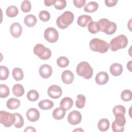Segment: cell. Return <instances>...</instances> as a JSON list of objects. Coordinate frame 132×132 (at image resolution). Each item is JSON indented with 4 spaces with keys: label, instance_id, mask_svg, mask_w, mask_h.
<instances>
[{
    "label": "cell",
    "instance_id": "cell-34",
    "mask_svg": "<svg viewBox=\"0 0 132 132\" xmlns=\"http://www.w3.org/2000/svg\"><path fill=\"white\" fill-rule=\"evenodd\" d=\"M9 74V71L7 67L3 65L0 67V79L2 80H6Z\"/></svg>",
    "mask_w": 132,
    "mask_h": 132
},
{
    "label": "cell",
    "instance_id": "cell-9",
    "mask_svg": "<svg viewBox=\"0 0 132 132\" xmlns=\"http://www.w3.org/2000/svg\"><path fill=\"white\" fill-rule=\"evenodd\" d=\"M62 93L61 88L58 85H53L48 87L47 94L49 96L54 99L59 98Z\"/></svg>",
    "mask_w": 132,
    "mask_h": 132
},
{
    "label": "cell",
    "instance_id": "cell-32",
    "mask_svg": "<svg viewBox=\"0 0 132 132\" xmlns=\"http://www.w3.org/2000/svg\"><path fill=\"white\" fill-rule=\"evenodd\" d=\"M27 97L31 102H35L38 100L39 97V93L35 90H30L27 92Z\"/></svg>",
    "mask_w": 132,
    "mask_h": 132
},
{
    "label": "cell",
    "instance_id": "cell-8",
    "mask_svg": "<svg viewBox=\"0 0 132 132\" xmlns=\"http://www.w3.org/2000/svg\"><path fill=\"white\" fill-rule=\"evenodd\" d=\"M44 37L48 42L55 43L58 39L59 34L55 28L48 27L44 31Z\"/></svg>",
    "mask_w": 132,
    "mask_h": 132
},
{
    "label": "cell",
    "instance_id": "cell-19",
    "mask_svg": "<svg viewBox=\"0 0 132 132\" xmlns=\"http://www.w3.org/2000/svg\"><path fill=\"white\" fill-rule=\"evenodd\" d=\"M109 121L106 118H102L99 120L97 123L98 129L101 131H106L109 128Z\"/></svg>",
    "mask_w": 132,
    "mask_h": 132
},
{
    "label": "cell",
    "instance_id": "cell-1",
    "mask_svg": "<svg viewBox=\"0 0 132 132\" xmlns=\"http://www.w3.org/2000/svg\"><path fill=\"white\" fill-rule=\"evenodd\" d=\"M90 49L100 53H105L108 51L109 48V44L105 40L98 38H93L89 42Z\"/></svg>",
    "mask_w": 132,
    "mask_h": 132
},
{
    "label": "cell",
    "instance_id": "cell-36",
    "mask_svg": "<svg viewBox=\"0 0 132 132\" xmlns=\"http://www.w3.org/2000/svg\"><path fill=\"white\" fill-rule=\"evenodd\" d=\"M121 98L124 102H128L131 100L132 94L130 90H124L121 94Z\"/></svg>",
    "mask_w": 132,
    "mask_h": 132
},
{
    "label": "cell",
    "instance_id": "cell-2",
    "mask_svg": "<svg viewBox=\"0 0 132 132\" xmlns=\"http://www.w3.org/2000/svg\"><path fill=\"white\" fill-rule=\"evenodd\" d=\"M74 18V14L72 12L66 11L57 18L56 24L60 29H65L73 22Z\"/></svg>",
    "mask_w": 132,
    "mask_h": 132
},
{
    "label": "cell",
    "instance_id": "cell-46",
    "mask_svg": "<svg viewBox=\"0 0 132 132\" xmlns=\"http://www.w3.org/2000/svg\"><path fill=\"white\" fill-rule=\"evenodd\" d=\"M131 61H129L127 63V68L128 69V70L130 72H131Z\"/></svg>",
    "mask_w": 132,
    "mask_h": 132
},
{
    "label": "cell",
    "instance_id": "cell-35",
    "mask_svg": "<svg viewBox=\"0 0 132 132\" xmlns=\"http://www.w3.org/2000/svg\"><path fill=\"white\" fill-rule=\"evenodd\" d=\"M0 89V97L1 98H5L9 95L10 91L9 88L7 86L4 84H1Z\"/></svg>",
    "mask_w": 132,
    "mask_h": 132
},
{
    "label": "cell",
    "instance_id": "cell-44",
    "mask_svg": "<svg viewBox=\"0 0 132 132\" xmlns=\"http://www.w3.org/2000/svg\"><path fill=\"white\" fill-rule=\"evenodd\" d=\"M56 0H45L44 1V4L46 6H51L54 4Z\"/></svg>",
    "mask_w": 132,
    "mask_h": 132
},
{
    "label": "cell",
    "instance_id": "cell-30",
    "mask_svg": "<svg viewBox=\"0 0 132 132\" xmlns=\"http://www.w3.org/2000/svg\"><path fill=\"white\" fill-rule=\"evenodd\" d=\"M86 103V97L81 94L77 95V99L75 102V105L78 108H82Z\"/></svg>",
    "mask_w": 132,
    "mask_h": 132
},
{
    "label": "cell",
    "instance_id": "cell-31",
    "mask_svg": "<svg viewBox=\"0 0 132 132\" xmlns=\"http://www.w3.org/2000/svg\"><path fill=\"white\" fill-rule=\"evenodd\" d=\"M15 117V121L14 123V126L18 128H21L24 125V119L22 116L19 113H13Z\"/></svg>",
    "mask_w": 132,
    "mask_h": 132
},
{
    "label": "cell",
    "instance_id": "cell-4",
    "mask_svg": "<svg viewBox=\"0 0 132 132\" xmlns=\"http://www.w3.org/2000/svg\"><path fill=\"white\" fill-rule=\"evenodd\" d=\"M93 69L90 64L86 61L80 62L76 67L77 74L85 79H89L93 75Z\"/></svg>",
    "mask_w": 132,
    "mask_h": 132
},
{
    "label": "cell",
    "instance_id": "cell-40",
    "mask_svg": "<svg viewBox=\"0 0 132 132\" xmlns=\"http://www.w3.org/2000/svg\"><path fill=\"white\" fill-rule=\"evenodd\" d=\"M112 112L114 115L117 113H122L125 114L126 112V109L125 107L121 105H118L114 106L112 109Z\"/></svg>",
    "mask_w": 132,
    "mask_h": 132
},
{
    "label": "cell",
    "instance_id": "cell-25",
    "mask_svg": "<svg viewBox=\"0 0 132 132\" xmlns=\"http://www.w3.org/2000/svg\"><path fill=\"white\" fill-rule=\"evenodd\" d=\"M12 92L15 96H22L24 93V89L23 86L20 84L14 85L12 87Z\"/></svg>",
    "mask_w": 132,
    "mask_h": 132
},
{
    "label": "cell",
    "instance_id": "cell-5",
    "mask_svg": "<svg viewBox=\"0 0 132 132\" xmlns=\"http://www.w3.org/2000/svg\"><path fill=\"white\" fill-rule=\"evenodd\" d=\"M100 31L105 32L107 35H112L117 30V26L115 23L109 21L108 19L103 18L98 22Z\"/></svg>",
    "mask_w": 132,
    "mask_h": 132
},
{
    "label": "cell",
    "instance_id": "cell-6",
    "mask_svg": "<svg viewBox=\"0 0 132 132\" xmlns=\"http://www.w3.org/2000/svg\"><path fill=\"white\" fill-rule=\"evenodd\" d=\"M34 54L39 57L42 60H46L50 59L52 55L51 51L47 47H45L42 44H37L34 48Z\"/></svg>",
    "mask_w": 132,
    "mask_h": 132
},
{
    "label": "cell",
    "instance_id": "cell-14",
    "mask_svg": "<svg viewBox=\"0 0 132 132\" xmlns=\"http://www.w3.org/2000/svg\"><path fill=\"white\" fill-rule=\"evenodd\" d=\"M95 82L99 85H103L106 84L109 80L108 74L104 71L98 72L95 78Z\"/></svg>",
    "mask_w": 132,
    "mask_h": 132
},
{
    "label": "cell",
    "instance_id": "cell-18",
    "mask_svg": "<svg viewBox=\"0 0 132 132\" xmlns=\"http://www.w3.org/2000/svg\"><path fill=\"white\" fill-rule=\"evenodd\" d=\"M73 105V100L69 97L63 98L60 103V107L65 110H68L71 109Z\"/></svg>",
    "mask_w": 132,
    "mask_h": 132
},
{
    "label": "cell",
    "instance_id": "cell-22",
    "mask_svg": "<svg viewBox=\"0 0 132 132\" xmlns=\"http://www.w3.org/2000/svg\"><path fill=\"white\" fill-rule=\"evenodd\" d=\"M65 114V110L62 109V108L58 107L54 110L52 113V115L53 118L56 120H61L63 119Z\"/></svg>",
    "mask_w": 132,
    "mask_h": 132
},
{
    "label": "cell",
    "instance_id": "cell-15",
    "mask_svg": "<svg viewBox=\"0 0 132 132\" xmlns=\"http://www.w3.org/2000/svg\"><path fill=\"white\" fill-rule=\"evenodd\" d=\"M61 79L65 84H70L74 80V74L70 70L63 71L61 74Z\"/></svg>",
    "mask_w": 132,
    "mask_h": 132
},
{
    "label": "cell",
    "instance_id": "cell-21",
    "mask_svg": "<svg viewBox=\"0 0 132 132\" xmlns=\"http://www.w3.org/2000/svg\"><path fill=\"white\" fill-rule=\"evenodd\" d=\"M6 105L7 108L9 109H16L18 108L20 105V101L15 98H10L7 101Z\"/></svg>",
    "mask_w": 132,
    "mask_h": 132
},
{
    "label": "cell",
    "instance_id": "cell-43",
    "mask_svg": "<svg viewBox=\"0 0 132 132\" xmlns=\"http://www.w3.org/2000/svg\"><path fill=\"white\" fill-rule=\"evenodd\" d=\"M118 2V1L116 0H105V3L106 6L109 7L114 6Z\"/></svg>",
    "mask_w": 132,
    "mask_h": 132
},
{
    "label": "cell",
    "instance_id": "cell-37",
    "mask_svg": "<svg viewBox=\"0 0 132 132\" xmlns=\"http://www.w3.org/2000/svg\"><path fill=\"white\" fill-rule=\"evenodd\" d=\"M31 8V3L29 1H24L21 4V9L22 11L25 13L28 12L30 11Z\"/></svg>",
    "mask_w": 132,
    "mask_h": 132
},
{
    "label": "cell",
    "instance_id": "cell-17",
    "mask_svg": "<svg viewBox=\"0 0 132 132\" xmlns=\"http://www.w3.org/2000/svg\"><path fill=\"white\" fill-rule=\"evenodd\" d=\"M109 70L113 76H118L120 75L123 72V67L120 63H114L110 66Z\"/></svg>",
    "mask_w": 132,
    "mask_h": 132
},
{
    "label": "cell",
    "instance_id": "cell-20",
    "mask_svg": "<svg viewBox=\"0 0 132 132\" xmlns=\"http://www.w3.org/2000/svg\"><path fill=\"white\" fill-rule=\"evenodd\" d=\"M37 22V20L36 17L33 14H28L27 15L24 19V23L25 24L29 27H31L34 26Z\"/></svg>",
    "mask_w": 132,
    "mask_h": 132
},
{
    "label": "cell",
    "instance_id": "cell-13",
    "mask_svg": "<svg viewBox=\"0 0 132 132\" xmlns=\"http://www.w3.org/2000/svg\"><path fill=\"white\" fill-rule=\"evenodd\" d=\"M26 117L28 121L34 122L38 121L40 118L39 110L35 108L29 109L26 112Z\"/></svg>",
    "mask_w": 132,
    "mask_h": 132
},
{
    "label": "cell",
    "instance_id": "cell-39",
    "mask_svg": "<svg viewBox=\"0 0 132 132\" xmlns=\"http://www.w3.org/2000/svg\"><path fill=\"white\" fill-rule=\"evenodd\" d=\"M54 6L56 9L62 10L66 7L67 2L65 0H56Z\"/></svg>",
    "mask_w": 132,
    "mask_h": 132
},
{
    "label": "cell",
    "instance_id": "cell-33",
    "mask_svg": "<svg viewBox=\"0 0 132 132\" xmlns=\"http://www.w3.org/2000/svg\"><path fill=\"white\" fill-rule=\"evenodd\" d=\"M69 60L64 56H61L57 60V64L60 68H65L69 64Z\"/></svg>",
    "mask_w": 132,
    "mask_h": 132
},
{
    "label": "cell",
    "instance_id": "cell-42",
    "mask_svg": "<svg viewBox=\"0 0 132 132\" xmlns=\"http://www.w3.org/2000/svg\"><path fill=\"white\" fill-rule=\"evenodd\" d=\"M73 3L76 7L80 8L84 6L86 3V0H74Z\"/></svg>",
    "mask_w": 132,
    "mask_h": 132
},
{
    "label": "cell",
    "instance_id": "cell-3",
    "mask_svg": "<svg viewBox=\"0 0 132 132\" xmlns=\"http://www.w3.org/2000/svg\"><path fill=\"white\" fill-rule=\"evenodd\" d=\"M128 44V39L124 35H120L113 38L109 43V47L112 51L115 52L119 49L124 48Z\"/></svg>",
    "mask_w": 132,
    "mask_h": 132
},
{
    "label": "cell",
    "instance_id": "cell-7",
    "mask_svg": "<svg viewBox=\"0 0 132 132\" xmlns=\"http://www.w3.org/2000/svg\"><path fill=\"white\" fill-rule=\"evenodd\" d=\"M15 121L14 114L8 112L6 111H0V122L4 126L9 127L14 124Z\"/></svg>",
    "mask_w": 132,
    "mask_h": 132
},
{
    "label": "cell",
    "instance_id": "cell-16",
    "mask_svg": "<svg viewBox=\"0 0 132 132\" xmlns=\"http://www.w3.org/2000/svg\"><path fill=\"white\" fill-rule=\"evenodd\" d=\"M92 18L88 15H81L78 19L77 23V24L82 27H85L88 25L91 22H92Z\"/></svg>",
    "mask_w": 132,
    "mask_h": 132
},
{
    "label": "cell",
    "instance_id": "cell-12",
    "mask_svg": "<svg viewBox=\"0 0 132 132\" xmlns=\"http://www.w3.org/2000/svg\"><path fill=\"white\" fill-rule=\"evenodd\" d=\"M52 67L47 64L42 65L39 70V73L40 76L43 78H48L50 77L52 74Z\"/></svg>",
    "mask_w": 132,
    "mask_h": 132
},
{
    "label": "cell",
    "instance_id": "cell-45",
    "mask_svg": "<svg viewBox=\"0 0 132 132\" xmlns=\"http://www.w3.org/2000/svg\"><path fill=\"white\" fill-rule=\"evenodd\" d=\"M25 131H36V130L35 129L34 127L32 126H28L25 129H24V132Z\"/></svg>",
    "mask_w": 132,
    "mask_h": 132
},
{
    "label": "cell",
    "instance_id": "cell-47",
    "mask_svg": "<svg viewBox=\"0 0 132 132\" xmlns=\"http://www.w3.org/2000/svg\"><path fill=\"white\" fill-rule=\"evenodd\" d=\"M84 131V130L82 129L81 128H78V129H74L73 130V131Z\"/></svg>",
    "mask_w": 132,
    "mask_h": 132
},
{
    "label": "cell",
    "instance_id": "cell-28",
    "mask_svg": "<svg viewBox=\"0 0 132 132\" xmlns=\"http://www.w3.org/2000/svg\"><path fill=\"white\" fill-rule=\"evenodd\" d=\"M114 122L117 125L119 126H124L126 123V119L124 114L122 113H117L115 115Z\"/></svg>",
    "mask_w": 132,
    "mask_h": 132
},
{
    "label": "cell",
    "instance_id": "cell-26",
    "mask_svg": "<svg viewBox=\"0 0 132 132\" xmlns=\"http://www.w3.org/2000/svg\"><path fill=\"white\" fill-rule=\"evenodd\" d=\"M12 75L16 81H20L23 79L24 77L23 72L21 68H14L12 72Z\"/></svg>",
    "mask_w": 132,
    "mask_h": 132
},
{
    "label": "cell",
    "instance_id": "cell-27",
    "mask_svg": "<svg viewBox=\"0 0 132 132\" xmlns=\"http://www.w3.org/2000/svg\"><path fill=\"white\" fill-rule=\"evenodd\" d=\"M6 15L8 17L13 18L16 16L18 15L19 13V10L16 6L14 5H11L9 6L6 9Z\"/></svg>",
    "mask_w": 132,
    "mask_h": 132
},
{
    "label": "cell",
    "instance_id": "cell-29",
    "mask_svg": "<svg viewBox=\"0 0 132 132\" xmlns=\"http://www.w3.org/2000/svg\"><path fill=\"white\" fill-rule=\"evenodd\" d=\"M88 29L89 31L93 34H96L99 31H100V27L97 22H91L88 25Z\"/></svg>",
    "mask_w": 132,
    "mask_h": 132
},
{
    "label": "cell",
    "instance_id": "cell-38",
    "mask_svg": "<svg viewBox=\"0 0 132 132\" xmlns=\"http://www.w3.org/2000/svg\"><path fill=\"white\" fill-rule=\"evenodd\" d=\"M39 19L43 22L48 21L50 18L51 15L50 13L46 10H42L39 12Z\"/></svg>",
    "mask_w": 132,
    "mask_h": 132
},
{
    "label": "cell",
    "instance_id": "cell-41",
    "mask_svg": "<svg viewBox=\"0 0 132 132\" xmlns=\"http://www.w3.org/2000/svg\"><path fill=\"white\" fill-rule=\"evenodd\" d=\"M112 129L114 132H122L124 130V126H119L116 124L114 121H113L111 125Z\"/></svg>",
    "mask_w": 132,
    "mask_h": 132
},
{
    "label": "cell",
    "instance_id": "cell-23",
    "mask_svg": "<svg viewBox=\"0 0 132 132\" xmlns=\"http://www.w3.org/2000/svg\"><path fill=\"white\" fill-rule=\"evenodd\" d=\"M98 7V4L94 1H91L87 3L85 7L84 11L87 12L92 13L96 11Z\"/></svg>",
    "mask_w": 132,
    "mask_h": 132
},
{
    "label": "cell",
    "instance_id": "cell-24",
    "mask_svg": "<svg viewBox=\"0 0 132 132\" xmlns=\"http://www.w3.org/2000/svg\"><path fill=\"white\" fill-rule=\"evenodd\" d=\"M39 108L42 110H48L54 106V103L48 100H44L41 101L38 103Z\"/></svg>",
    "mask_w": 132,
    "mask_h": 132
},
{
    "label": "cell",
    "instance_id": "cell-10",
    "mask_svg": "<svg viewBox=\"0 0 132 132\" xmlns=\"http://www.w3.org/2000/svg\"><path fill=\"white\" fill-rule=\"evenodd\" d=\"M68 121L71 125H77L81 121V114L77 110H73L69 113Z\"/></svg>",
    "mask_w": 132,
    "mask_h": 132
},
{
    "label": "cell",
    "instance_id": "cell-11",
    "mask_svg": "<svg viewBox=\"0 0 132 132\" xmlns=\"http://www.w3.org/2000/svg\"><path fill=\"white\" fill-rule=\"evenodd\" d=\"M10 31L12 36L15 38L20 37L22 32V27L18 22L12 23L10 27Z\"/></svg>",
    "mask_w": 132,
    "mask_h": 132
}]
</instances>
